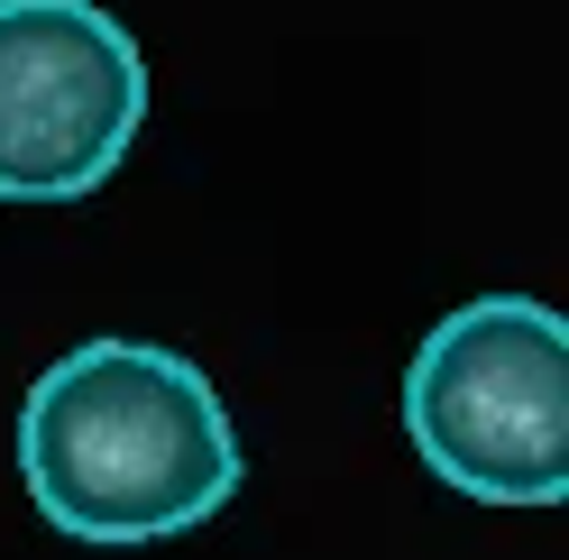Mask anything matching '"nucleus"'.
Listing matches in <instances>:
<instances>
[{"label":"nucleus","mask_w":569,"mask_h":560,"mask_svg":"<svg viewBox=\"0 0 569 560\" xmlns=\"http://www.w3.org/2000/svg\"><path fill=\"white\" fill-rule=\"evenodd\" d=\"M239 432L193 359L157 340H83L19 404V478L74 542H166L239 497Z\"/></svg>","instance_id":"obj_1"},{"label":"nucleus","mask_w":569,"mask_h":560,"mask_svg":"<svg viewBox=\"0 0 569 560\" xmlns=\"http://www.w3.org/2000/svg\"><path fill=\"white\" fill-rule=\"evenodd\" d=\"M405 441L469 506L569 497V331L542 294H478L422 331L405 368Z\"/></svg>","instance_id":"obj_2"},{"label":"nucleus","mask_w":569,"mask_h":560,"mask_svg":"<svg viewBox=\"0 0 569 560\" xmlns=\"http://www.w3.org/2000/svg\"><path fill=\"white\" fill-rule=\"evenodd\" d=\"M148 56L101 0H0V202L56 212L120 174Z\"/></svg>","instance_id":"obj_3"}]
</instances>
